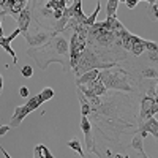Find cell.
<instances>
[{"label": "cell", "mask_w": 158, "mask_h": 158, "mask_svg": "<svg viewBox=\"0 0 158 158\" xmlns=\"http://www.w3.org/2000/svg\"><path fill=\"white\" fill-rule=\"evenodd\" d=\"M27 56H30L41 70H46L52 62L60 63L65 71L73 70L70 62V43L60 33L54 35L49 41H46L41 46L30 48L27 51Z\"/></svg>", "instance_id": "cell-1"}, {"label": "cell", "mask_w": 158, "mask_h": 158, "mask_svg": "<svg viewBox=\"0 0 158 158\" xmlns=\"http://www.w3.org/2000/svg\"><path fill=\"white\" fill-rule=\"evenodd\" d=\"M51 98H54V90L49 89V87L43 89L36 97L30 98L27 103L24 104V106H19V108L15 109V114H13V117H11L10 125H11V127H19L21 122H22L32 111H35L36 108H40L44 101H48V100H51Z\"/></svg>", "instance_id": "cell-2"}, {"label": "cell", "mask_w": 158, "mask_h": 158, "mask_svg": "<svg viewBox=\"0 0 158 158\" xmlns=\"http://www.w3.org/2000/svg\"><path fill=\"white\" fill-rule=\"evenodd\" d=\"M114 67H117V62H104L97 56V52L94 49L85 46V49L82 51L81 57H79V60H77V65L73 70L79 77L82 73H85L89 70H94V68L100 70V68H114Z\"/></svg>", "instance_id": "cell-3"}, {"label": "cell", "mask_w": 158, "mask_h": 158, "mask_svg": "<svg viewBox=\"0 0 158 158\" xmlns=\"http://www.w3.org/2000/svg\"><path fill=\"white\" fill-rule=\"evenodd\" d=\"M101 82L106 85V89H118V90H131V85H128V82L125 81L127 77V71L118 68L117 73L111 71L109 68H104L103 71H100V76Z\"/></svg>", "instance_id": "cell-4"}, {"label": "cell", "mask_w": 158, "mask_h": 158, "mask_svg": "<svg viewBox=\"0 0 158 158\" xmlns=\"http://www.w3.org/2000/svg\"><path fill=\"white\" fill-rule=\"evenodd\" d=\"M59 32H56V30H41V32H36V33H25L24 35V38H25V41L29 43V46L30 48H35V46H41V44H44L46 41H49V40L54 36V35H57Z\"/></svg>", "instance_id": "cell-5"}, {"label": "cell", "mask_w": 158, "mask_h": 158, "mask_svg": "<svg viewBox=\"0 0 158 158\" xmlns=\"http://www.w3.org/2000/svg\"><path fill=\"white\" fill-rule=\"evenodd\" d=\"M77 90H81L87 98H90V97H100V95H103L104 92H106V85L101 82L100 77H97L95 81H92L89 84L77 85Z\"/></svg>", "instance_id": "cell-6"}, {"label": "cell", "mask_w": 158, "mask_h": 158, "mask_svg": "<svg viewBox=\"0 0 158 158\" xmlns=\"http://www.w3.org/2000/svg\"><path fill=\"white\" fill-rule=\"evenodd\" d=\"M158 112V103L155 101L153 97L147 95L144 97L141 101V112H139V118L141 120H147L149 117H153Z\"/></svg>", "instance_id": "cell-7"}, {"label": "cell", "mask_w": 158, "mask_h": 158, "mask_svg": "<svg viewBox=\"0 0 158 158\" xmlns=\"http://www.w3.org/2000/svg\"><path fill=\"white\" fill-rule=\"evenodd\" d=\"M81 128L84 131V136H85V144H87V149L92 152V153H95V155H100L95 149V144H94V139H92V123L89 122V118L87 115H82L81 118Z\"/></svg>", "instance_id": "cell-8"}, {"label": "cell", "mask_w": 158, "mask_h": 158, "mask_svg": "<svg viewBox=\"0 0 158 158\" xmlns=\"http://www.w3.org/2000/svg\"><path fill=\"white\" fill-rule=\"evenodd\" d=\"M30 19H32V10L29 6H24L22 11L19 13V16H18V27H19V30H21L22 35H25V33L29 32Z\"/></svg>", "instance_id": "cell-9"}, {"label": "cell", "mask_w": 158, "mask_h": 158, "mask_svg": "<svg viewBox=\"0 0 158 158\" xmlns=\"http://www.w3.org/2000/svg\"><path fill=\"white\" fill-rule=\"evenodd\" d=\"M18 35H21L19 27H16V30L13 32L11 35H8V36H2V38H0V46H2V48L8 52V54L13 57V62H15V63L18 62V56H16V52L13 51V48H11V41H13V40H15Z\"/></svg>", "instance_id": "cell-10"}, {"label": "cell", "mask_w": 158, "mask_h": 158, "mask_svg": "<svg viewBox=\"0 0 158 158\" xmlns=\"http://www.w3.org/2000/svg\"><path fill=\"white\" fill-rule=\"evenodd\" d=\"M70 11H71V18H74L79 24L85 25L87 16L84 15V11H82V0H73V3L70 6Z\"/></svg>", "instance_id": "cell-11"}, {"label": "cell", "mask_w": 158, "mask_h": 158, "mask_svg": "<svg viewBox=\"0 0 158 158\" xmlns=\"http://www.w3.org/2000/svg\"><path fill=\"white\" fill-rule=\"evenodd\" d=\"M139 131L150 133L152 136H155L158 139V120L155 117H149L147 120H142V123L139 125Z\"/></svg>", "instance_id": "cell-12"}, {"label": "cell", "mask_w": 158, "mask_h": 158, "mask_svg": "<svg viewBox=\"0 0 158 158\" xmlns=\"http://www.w3.org/2000/svg\"><path fill=\"white\" fill-rule=\"evenodd\" d=\"M100 76V70L98 68H94V70H89L85 73H82L81 76L77 77L76 81V85H82V84H89L92 81H95V79Z\"/></svg>", "instance_id": "cell-13"}, {"label": "cell", "mask_w": 158, "mask_h": 158, "mask_svg": "<svg viewBox=\"0 0 158 158\" xmlns=\"http://www.w3.org/2000/svg\"><path fill=\"white\" fill-rule=\"evenodd\" d=\"M131 147H133V149L138 152V155L147 156V153L144 152V136H142V133H141V131H139L138 135H135L133 141H131Z\"/></svg>", "instance_id": "cell-14"}, {"label": "cell", "mask_w": 158, "mask_h": 158, "mask_svg": "<svg viewBox=\"0 0 158 158\" xmlns=\"http://www.w3.org/2000/svg\"><path fill=\"white\" fill-rule=\"evenodd\" d=\"M147 43H149V40H142L141 36L135 41V44H133V48H131V54L133 56H141L144 51H147Z\"/></svg>", "instance_id": "cell-15"}, {"label": "cell", "mask_w": 158, "mask_h": 158, "mask_svg": "<svg viewBox=\"0 0 158 158\" xmlns=\"http://www.w3.org/2000/svg\"><path fill=\"white\" fill-rule=\"evenodd\" d=\"M77 97H79V101H81V112H82V115H89L92 112L90 101L87 100V97L82 94L81 90H77Z\"/></svg>", "instance_id": "cell-16"}, {"label": "cell", "mask_w": 158, "mask_h": 158, "mask_svg": "<svg viewBox=\"0 0 158 158\" xmlns=\"http://www.w3.org/2000/svg\"><path fill=\"white\" fill-rule=\"evenodd\" d=\"M33 155H35L36 158H52V153L48 150L46 146H43V144H38V146H35Z\"/></svg>", "instance_id": "cell-17"}, {"label": "cell", "mask_w": 158, "mask_h": 158, "mask_svg": "<svg viewBox=\"0 0 158 158\" xmlns=\"http://www.w3.org/2000/svg\"><path fill=\"white\" fill-rule=\"evenodd\" d=\"M118 3H120L118 0H108V3H106V15H108V18L109 16H115Z\"/></svg>", "instance_id": "cell-18"}, {"label": "cell", "mask_w": 158, "mask_h": 158, "mask_svg": "<svg viewBox=\"0 0 158 158\" xmlns=\"http://www.w3.org/2000/svg\"><path fill=\"white\" fill-rule=\"evenodd\" d=\"M46 5L51 10H65L67 8V2H65V0H49Z\"/></svg>", "instance_id": "cell-19"}, {"label": "cell", "mask_w": 158, "mask_h": 158, "mask_svg": "<svg viewBox=\"0 0 158 158\" xmlns=\"http://www.w3.org/2000/svg\"><path fill=\"white\" fill-rule=\"evenodd\" d=\"M100 10H101V3H100V0H98V2H97V8H95V11H94V15L89 16V18L85 19V25H87V27H90V25H94V24L97 22V16H98Z\"/></svg>", "instance_id": "cell-20"}, {"label": "cell", "mask_w": 158, "mask_h": 158, "mask_svg": "<svg viewBox=\"0 0 158 158\" xmlns=\"http://www.w3.org/2000/svg\"><path fill=\"white\" fill-rule=\"evenodd\" d=\"M67 146H68L70 149H73L74 152H77L79 156H84V152H82V147H81V142H79L77 139H71V141H68Z\"/></svg>", "instance_id": "cell-21"}, {"label": "cell", "mask_w": 158, "mask_h": 158, "mask_svg": "<svg viewBox=\"0 0 158 158\" xmlns=\"http://www.w3.org/2000/svg\"><path fill=\"white\" fill-rule=\"evenodd\" d=\"M142 77H153V79H158V70L156 68H147L142 71Z\"/></svg>", "instance_id": "cell-22"}, {"label": "cell", "mask_w": 158, "mask_h": 158, "mask_svg": "<svg viewBox=\"0 0 158 158\" xmlns=\"http://www.w3.org/2000/svg\"><path fill=\"white\" fill-rule=\"evenodd\" d=\"M147 56H149V60H152L155 63V67H158V49L147 51Z\"/></svg>", "instance_id": "cell-23"}, {"label": "cell", "mask_w": 158, "mask_h": 158, "mask_svg": "<svg viewBox=\"0 0 158 158\" xmlns=\"http://www.w3.org/2000/svg\"><path fill=\"white\" fill-rule=\"evenodd\" d=\"M21 73H22V76H24V77H32V74H33V70H32V67H30V65H25V67H22Z\"/></svg>", "instance_id": "cell-24"}, {"label": "cell", "mask_w": 158, "mask_h": 158, "mask_svg": "<svg viewBox=\"0 0 158 158\" xmlns=\"http://www.w3.org/2000/svg\"><path fill=\"white\" fill-rule=\"evenodd\" d=\"M19 95H21L22 98H27V97H29V89H27V87H21V89H19Z\"/></svg>", "instance_id": "cell-25"}, {"label": "cell", "mask_w": 158, "mask_h": 158, "mask_svg": "<svg viewBox=\"0 0 158 158\" xmlns=\"http://www.w3.org/2000/svg\"><path fill=\"white\" fill-rule=\"evenodd\" d=\"M138 2H139V0H125V3H127L128 8H135Z\"/></svg>", "instance_id": "cell-26"}, {"label": "cell", "mask_w": 158, "mask_h": 158, "mask_svg": "<svg viewBox=\"0 0 158 158\" xmlns=\"http://www.w3.org/2000/svg\"><path fill=\"white\" fill-rule=\"evenodd\" d=\"M8 131H10V127H8V125H5V127H0V136L6 135Z\"/></svg>", "instance_id": "cell-27"}, {"label": "cell", "mask_w": 158, "mask_h": 158, "mask_svg": "<svg viewBox=\"0 0 158 158\" xmlns=\"http://www.w3.org/2000/svg\"><path fill=\"white\" fill-rule=\"evenodd\" d=\"M152 11H153V16H155V18L158 19V2H156V3L153 2V6H152Z\"/></svg>", "instance_id": "cell-28"}, {"label": "cell", "mask_w": 158, "mask_h": 158, "mask_svg": "<svg viewBox=\"0 0 158 158\" xmlns=\"http://www.w3.org/2000/svg\"><path fill=\"white\" fill-rule=\"evenodd\" d=\"M153 98H155V101L158 103V82H156V89H155V95H153Z\"/></svg>", "instance_id": "cell-29"}, {"label": "cell", "mask_w": 158, "mask_h": 158, "mask_svg": "<svg viewBox=\"0 0 158 158\" xmlns=\"http://www.w3.org/2000/svg\"><path fill=\"white\" fill-rule=\"evenodd\" d=\"M0 150H2V153H3V155H5V156H10V155H8V153H6V152H5V150H3V147H2V146H0Z\"/></svg>", "instance_id": "cell-30"}, {"label": "cell", "mask_w": 158, "mask_h": 158, "mask_svg": "<svg viewBox=\"0 0 158 158\" xmlns=\"http://www.w3.org/2000/svg\"><path fill=\"white\" fill-rule=\"evenodd\" d=\"M65 2H67V3H70V2H73V0H65Z\"/></svg>", "instance_id": "cell-31"}, {"label": "cell", "mask_w": 158, "mask_h": 158, "mask_svg": "<svg viewBox=\"0 0 158 158\" xmlns=\"http://www.w3.org/2000/svg\"><path fill=\"white\" fill-rule=\"evenodd\" d=\"M118 2H125V0H118Z\"/></svg>", "instance_id": "cell-32"}, {"label": "cell", "mask_w": 158, "mask_h": 158, "mask_svg": "<svg viewBox=\"0 0 158 158\" xmlns=\"http://www.w3.org/2000/svg\"><path fill=\"white\" fill-rule=\"evenodd\" d=\"M32 3H35V0H32Z\"/></svg>", "instance_id": "cell-33"}]
</instances>
